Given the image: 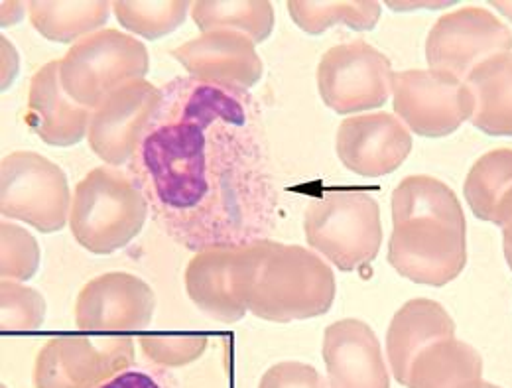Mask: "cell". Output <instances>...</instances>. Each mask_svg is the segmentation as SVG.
Instances as JSON below:
<instances>
[{
	"label": "cell",
	"mask_w": 512,
	"mask_h": 388,
	"mask_svg": "<svg viewBox=\"0 0 512 388\" xmlns=\"http://www.w3.org/2000/svg\"><path fill=\"white\" fill-rule=\"evenodd\" d=\"M26 8L32 26L46 40L58 44H77L107 24L113 4L107 0H32L26 4Z\"/></svg>",
	"instance_id": "cell-22"
},
{
	"label": "cell",
	"mask_w": 512,
	"mask_h": 388,
	"mask_svg": "<svg viewBox=\"0 0 512 388\" xmlns=\"http://www.w3.org/2000/svg\"><path fill=\"white\" fill-rule=\"evenodd\" d=\"M192 4L188 0H119L113 2V12L123 28L146 40H160L178 30Z\"/></svg>",
	"instance_id": "cell-26"
},
{
	"label": "cell",
	"mask_w": 512,
	"mask_h": 388,
	"mask_svg": "<svg viewBox=\"0 0 512 388\" xmlns=\"http://www.w3.org/2000/svg\"><path fill=\"white\" fill-rule=\"evenodd\" d=\"M190 77L201 83L249 91L262 77L256 44L241 32L215 30L172 50Z\"/></svg>",
	"instance_id": "cell-16"
},
{
	"label": "cell",
	"mask_w": 512,
	"mask_h": 388,
	"mask_svg": "<svg viewBox=\"0 0 512 388\" xmlns=\"http://www.w3.org/2000/svg\"><path fill=\"white\" fill-rule=\"evenodd\" d=\"M127 335H58L46 341L34 365L36 388H101L134 365Z\"/></svg>",
	"instance_id": "cell-8"
},
{
	"label": "cell",
	"mask_w": 512,
	"mask_h": 388,
	"mask_svg": "<svg viewBox=\"0 0 512 388\" xmlns=\"http://www.w3.org/2000/svg\"><path fill=\"white\" fill-rule=\"evenodd\" d=\"M190 12L201 34L231 30L262 44L274 30V6L266 0H199Z\"/></svg>",
	"instance_id": "cell-24"
},
{
	"label": "cell",
	"mask_w": 512,
	"mask_h": 388,
	"mask_svg": "<svg viewBox=\"0 0 512 388\" xmlns=\"http://www.w3.org/2000/svg\"><path fill=\"white\" fill-rule=\"evenodd\" d=\"M154 290L128 272H107L87 282L75 302L81 331L121 333L148 327L154 318Z\"/></svg>",
	"instance_id": "cell-14"
},
{
	"label": "cell",
	"mask_w": 512,
	"mask_h": 388,
	"mask_svg": "<svg viewBox=\"0 0 512 388\" xmlns=\"http://www.w3.org/2000/svg\"><path fill=\"white\" fill-rule=\"evenodd\" d=\"M512 50V32L485 8L444 14L428 34L426 62L434 71L467 79L473 69Z\"/></svg>",
	"instance_id": "cell-12"
},
{
	"label": "cell",
	"mask_w": 512,
	"mask_h": 388,
	"mask_svg": "<svg viewBox=\"0 0 512 388\" xmlns=\"http://www.w3.org/2000/svg\"><path fill=\"white\" fill-rule=\"evenodd\" d=\"M288 12L296 26L308 34H323L335 24H347L351 30H373L381 18V4L375 0H292Z\"/></svg>",
	"instance_id": "cell-25"
},
{
	"label": "cell",
	"mask_w": 512,
	"mask_h": 388,
	"mask_svg": "<svg viewBox=\"0 0 512 388\" xmlns=\"http://www.w3.org/2000/svg\"><path fill=\"white\" fill-rule=\"evenodd\" d=\"M475 109L473 127L489 136H512V54L487 60L465 79Z\"/></svg>",
	"instance_id": "cell-21"
},
{
	"label": "cell",
	"mask_w": 512,
	"mask_h": 388,
	"mask_svg": "<svg viewBox=\"0 0 512 388\" xmlns=\"http://www.w3.org/2000/svg\"><path fill=\"white\" fill-rule=\"evenodd\" d=\"M154 223L201 253L266 239L278 192L251 91L176 77L128 162Z\"/></svg>",
	"instance_id": "cell-1"
},
{
	"label": "cell",
	"mask_w": 512,
	"mask_h": 388,
	"mask_svg": "<svg viewBox=\"0 0 512 388\" xmlns=\"http://www.w3.org/2000/svg\"><path fill=\"white\" fill-rule=\"evenodd\" d=\"M408 388H483V359L455 337L428 345L414 359Z\"/></svg>",
	"instance_id": "cell-20"
},
{
	"label": "cell",
	"mask_w": 512,
	"mask_h": 388,
	"mask_svg": "<svg viewBox=\"0 0 512 388\" xmlns=\"http://www.w3.org/2000/svg\"><path fill=\"white\" fill-rule=\"evenodd\" d=\"M148 201L119 168H95L71 199L69 229L93 255H111L138 237L148 219Z\"/></svg>",
	"instance_id": "cell-4"
},
{
	"label": "cell",
	"mask_w": 512,
	"mask_h": 388,
	"mask_svg": "<svg viewBox=\"0 0 512 388\" xmlns=\"http://www.w3.org/2000/svg\"><path fill=\"white\" fill-rule=\"evenodd\" d=\"M491 6L497 8L503 16H507L512 22V2H501V0H497V2H491Z\"/></svg>",
	"instance_id": "cell-33"
},
{
	"label": "cell",
	"mask_w": 512,
	"mask_h": 388,
	"mask_svg": "<svg viewBox=\"0 0 512 388\" xmlns=\"http://www.w3.org/2000/svg\"><path fill=\"white\" fill-rule=\"evenodd\" d=\"M258 388H331V385L312 365L282 361L262 375Z\"/></svg>",
	"instance_id": "cell-30"
},
{
	"label": "cell",
	"mask_w": 512,
	"mask_h": 388,
	"mask_svg": "<svg viewBox=\"0 0 512 388\" xmlns=\"http://www.w3.org/2000/svg\"><path fill=\"white\" fill-rule=\"evenodd\" d=\"M260 241L193 255L186 268V292L205 316L223 324L245 318Z\"/></svg>",
	"instance_id": "cell-11"
},
{
	"label": "cell",
	"mask_w": 512,
	"mask_h": 388,
	"mask_svg": "<svg viewBox=\"0 0 512 388\" xmlns=\"http://www.w3.org/2000/svg\"><path fill=\"white\" fill-rule=\"evenodd\" d=\"M388 262L416 284L446 286L467 264V223L448 186L432 176H408L392 192Z\"/></svg>",
	"instance_id": "cell-2"
},
{
	"label": "cell",
	"mask_w": 512,
	"mask_h": 388,
	"mask_svg": "<svg viewBox=\"0 0 512 388\" xmlns=\"http://www.w3.org/2000/svg\"><path fill=\"white\" fill-rule=\"evenodd\" d=\"M335 274L314 251L300 245L260 241L247 308L276 324L312 320L329 312L335 300Z\"/></svg>",
	"instance_id": "cell-3"
},
{
	"label": "cell",
	"mask_w": 512,
	"mask_h": 388,
	"mask_svg": "<svg viewBox=\"0 0 512 388\" xmlns=\"http://www.w3.org/2000/svg\"><path fill=\"white\" fill-rule=\"evenodd\" d=\"M453 335L455 324L442 304L428 298L406 302L386 331V355L396 383L406 387L410 367L420 351Z\"/></svg>",
	"instance_id": "cell-19"
},
{
	"label": "cell",
	"mask_w": 512,
	"mask_h": 388,
	"mask_svg": "<svg viewBox=\"0 0 512 388\" xmlns=\"http://www.w3.org/2000/svg\"><path fill=\"white\" fill-rule=\"evenodd\" d=\"M46 320V302L34 288L14 280L0 284V327L2 331H32Z\"/></svg>",
	"instance_id": "cell-28"
},
{
	"label": "cell",
	"mask_w": 512,
	"mask_h": 388,
	"mask_svg": "<svg viewBox=\"0 0 512 388\" xmlns=\"http://www.w3.org/2000/svg\"><path fill=\"white\" fill-rule=\"evenodd\" d=\"M93 111L75 103L62 85L60 60L40 67L28 91L26 125L50 146L81 142L91 125Z\"/></svg>",
	"instance_id": "cell-18"
},
{
	"label": "cell",
	"mask_w": 512,
	"mask_h": 388,
	"mask_svg": "<svg viewBox=\"0 0 512 388\" xmlns=\"http://www.w3.org/2000/svg\"><path fill=\"white\" fill-rule=\"evenodd\" d=\"M40 247L22 227L2 221L0 225V274L2 280H30L40 268Z\"/></svg>",
	"instance_id": "cell-29"
},
{
	"label": "cell",
	"mask_w": 512,
	"mask_h": 388,
	"mask_svg": "<svg viewBox=\"0 0 512 388\" xmlns=\"http://www.w3.org/2000/svg\"><path fill=\"white\" fill-rule=\"evenodd\" d=\"M162 103V89L146 79L132 81L107 97L91 117L87 140L97 158L117 168L132 160Z\"/></svg>",
	"instance_id": "cell-13"
},
{
	"label": "cell",
	"mask_w": 512,
	"mask_h": 388,
	"mask_svg": "<svg viewBox=\"0 0 512 388\" xmlns=\"http://www.w3.org/2000/svg\"><path fill=\"white\" fill-rule=\"evenodd\" d=\"M331 388H390L381 341L361 320L329 325L321 345Z\"/></svg>",
	"instance_id": "cell-17"
},
{
	"label": "cell",
	"mask_w": 512,
	"mask_h": 388,
	"mask_svg": "<svg viewBox=\"0 0 512 388\" xmlns=\"http://www.w3.org/2000/svg\"><path fill=\"white\" fill-rule=\"evenodd\" d=\"M150 56L134 36L105 28L73 44L60 60L65 93L85 109L95 111L115 91L144 79Z\"/></svg>",
	"instance_id": "cell-6"
},
{
	"label": "cell",
	"mask_w": 512,
	"mask_h": 388,
	"mask_svg": "<svg viewBox=\"0 0 512 388\" xmlns=\"http://www.w3.org/2000/svg\"><path fill=\"white\" fill-rule=\"evenodd\" d=\"M483 388H501V387H497V385H493V383H483Z\"/></svg>",
	"instance_id": "cell-34"
},
{
	"label": "cell",
	"mask_w": 512,
	"mask_h": 388,
	"mask_svg": "<svg viewBox=\"0 0 512 388\" xmlns=\"http://www.w3.org/2000/svg\"><path fill=\"white\" fill-rule=\"evenodd\" d=\"M304 231L308 245L343 272L369 266L383 245L379 203L363 190H333L314 199Z\"/></svg>",
	"instance_id": "cell-5"
},
{
	"label": "cell",
	"mask_w": 512,
	"mask_h": 388,
	"mask_svg": "<svg viewBox=\"0 0 512 388\" xmlns=\"http://www.w3.org/2000/svg\"><path fill=\"white\" fill-rule=\"evenodd\" d=\"M499 227L503 229V249H505V259L509 262L512 270V197L509 203L505 205L503 213H501V221Z\"/></svg>",
	"instance_id": "cell-32"
},
{
	"label": "cell",
	"mask_w": 512,
	"mask_h": 388,
	"mask_svg": "<svg viewBox=\"0 0 512 388\" xmlns=\"http://www.w3.org/2000/svg\"><path fill=\"white\" fill-rule=\"evenodd\" d=\"M392 73L390 60L371 44H339L318 65L321 101L339 115L379 109L392 93Z\"/></svg>",
	"instance_id": "cell-10"
},
{
	"label": "cell",
	"mask_w": 512,
	"mask_h": 388,
	"mask_svg": "<svg viewBox=\"0 0 512 388\" xmlns=\"http://www.w3.org/2000/svg\"><path fill=\"white\" fill-rule=\"evenodd\" d=\"M101 388H182L168 369L150 365V367H130L125 373L117 375Z\"/></svg>",
	"instance_id": "cell-31"
},
{
	"label": "cell",
	"mask_w": 512,
	"mask_h": 388,
	"mask_svg": "<svg viewBox=\"0 0 512 388\" xmlns=\"http://www.w3.org/2000/svg\"><path fill=\"white\" fill-rule=\"evenodd\" d=\"M465 199L473 215L499 225L512 197V150L499 148L483 154L465 178Z\"/></svg>",
	"instance_id": "cell-23"
},
{
	"label": "cell",
	"mask_w": 512,
	"mask_h": 388,
	"mask_svg": "<svg viewBox=\"0 0 512 388\" xmlns=\"http://www.w3.org/2000/svg\"><path fill=\"white\" fill-rule=\"evenodd\" d=\"M136 341L144 357L162 369L190 365L205 353L209 343L203 333H148Z\"/></svg>",
	"instance_id": "cell-27"
},
{
	"label": "cell",
	"mask_w": 512,
	"mask_h": 388,
	"mask_svg": "<svg viewBox=\"0 0 512 388\" xmlns=\"http://www.w3.org/2000/svg\"><path fill=\"white\" fill-rule=\"evenodd\" d=\"M392 107L418 136L444 138L473 117L469 87L444 71L408 69L392 73Z\"/></svg>",
	"instance_id": "cell-9"
},
{
	"label": "cell",
	"mask_w": 512,
	"mask_h": 388,
	"mask_svg": "<svg viewBox=\"0 0 512 388\" xmlns=\"http://www.w3.org/2000/svg\"><path fill=\"white\" fill-rule=\"evenodd\" d=\"M335 148L347 170L365 178H381L404 164L412 152V136L394 115H359L339 125Z\"/></svg>",
	"instance_id": "cell-15"
},
{
	"label": "cell",
	"mask_w": 512,
	"mask_h": 388,
	"mask_svg": "<svg viewBox=\"0 0 512 388\" xmlns=\"http://www.w3.org/2000/svg\"><path fill=\"white\" fill-rule=\"evenodd\" d=\"M71 192L64 170L46 156L18 150L2 158L0 213L32 225L40 233H58L69 223Z\"/></svg>",
	"instance_id": "cell-7"
}]
</instances>
